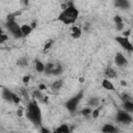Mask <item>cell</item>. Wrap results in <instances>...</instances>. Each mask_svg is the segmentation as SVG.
Returning a JSON list of instances; mask_svg holds the SVG:
<instances>
[{"mask_svg": "<svg viewBox=\"0 0 133 133\" xmlns=\"http://www.w3.org/2000/svg\"><path fill=\"white\" fill-rule=\"evenodd\" d=\"M17 64L20 65V66H26V65L28 64V62H27V58H25V57H21V58H19V59L17 60Z\"/></svg>", "mask_w": 133, "mask_h": 133, "instance_id": "cb8c5ba5", "label": "cell"}, {"mask_svg": "<svg viewBox=\"0 0 133 133\" xmlns=\"http://www.w3.org/2000/svg\"><path fill=\"white\" fill-rule=\"evenodd\" d=\"M113 21H114V23H115V26H116V30H118V31H121V30H123V28H124V25H123V20H122V18L119 17V16H115L114 18H113Z\"/></svg>", "mask_w": 133, "mask_h": 133, "instance_id": "5bb4252c", "label": "cell"}, {"mask_svg": "<svg viewBox=\"0 0 133 133\" xmlns=\"http://www.w3.org/2000/svg\"><path fill=\"white\" fill-rule=\"evenodd\" d=\"M7 38H8V36H7L5 33H3V32H2V33L0 34V43H4Z\"/></svg>", "mask_w": 133, "mask_h": 133, "instance_id": "83f0119b", "label": "cell"}, {"mask_svg": "<svg viewBox=\"0 0 133 133\" xmlns=\"http://www.w3.org/2000/svg\"><path fill=\"white\" fill-rule=\"evenodd\" d=\"M32 29H33V28L31 27V25H28V24H24V25H22V26H21V30H22L23 37L28 36V35L31 33Z\"/></svg>", "mask_w": 133, "mask_h": 133, "instance_id": "4fadbf2b", "label": "cell"}, {"mask_svg": "<svg viewBox=\"0 0 133 133\" xmlns=\"http://www.w3.org/2000/svg\"><path fill=\"white\" fill-rule=\"evenodd\" d=\"M55 132H58V133H69L70 132V128H69V126L66 124H62L57 129H55Z\"/></svg>", "mask_w": 133, "mask_h": 133, "instance_id": "d6986e66", "label": "cell"}, {"mask_svg": "<svg viewBox=\"0 0 133 133\" xmlns=\"http://www.w3.org/2000/svg\"><path fill=\"white\" fill-rule=\"evenodd\" d=\"M62 71H63L62 65L59 64V63H56V64H54V69H53L52 75H54V76H58V75H60V74L62 73Z\"/></svg>", "mask_w": 133, "mask_h": 133, "instance_id": "ac0fdd59", "label": "cell"}, {"mask_svg": "<svg viewBox=\"0 0 133 133\" xmlns=\"http://www.w3.org/2000/svg\"><path fill=\"white\" fill-rule=\"evenodd\" d=\"M29 79H30V77H29L28 75H26V76H24V77H23V79H22V80H23V82H24V83H28V82H29Z\"/></svg>", "mask_w": 133, "mask_h": 133, "instance_id": "f546056e", "label": "cell"}, {"mask_svg": "<svg viewBox=\"0 0 133 133\" xmlns=\"http://www.w3.org/2000/svg\"><path fill=\"white\" fill-rule=\"evenodd\" d=\"M20 102V98L16 95V94H14V98H12V103H15V104H18Z\"/></svg>", "mask_w": 133, "mask_h": 133, "instance_id": "f1b7e54d", "label": "cell"}, {"mask_svg": "<svg viewBox=\"0 0 133 133\" xmlns=\"http://www.w3.org/2000/svg\"><path fill=\"white\" fill-rule=\"evenodd\" d=\"M30 25H31V27H32V28H35V27H36V22H35V21H33V22H31V24H30Z\"/></svg>", "mask_w": 133, "mask_h": 133, "instance_id": "e575fe53", "label": "cell"}, {"mask_svg": "<svg viewBox=\"0 0 133 133\" xmlns=\"http://www.w3.org/2000/svg\"><path fill=\"white\" fill-rule=\"evenodd\" d=\"M115 41L117 42V44L123 48L125 49L126 51L128 52H133V45L131 44V42L129 41V38L127 36H116L115 37Z\"/></svg>", "mask_w": 133, "mask_h": 133, "instance_id": "8992f818", "label": "cell"}, {"mask_svg": "<svg viewBox=\"0 0 133 133\" xmlns=\"http://www.w3.org/2000/svg\"><path fill=\"white\" fill-rule=\"evenodd\" d=\"M62 85H63V80H62V79H59V80L53 82L52 85H51V87H52V89H54V90H59V89L62 87Z\"/></svg>", "mask_w": 133, "mask_h": 133, "instance_id": "ffe728a7", "label": "cell"}, {"mask_svg": "<svg viewBox=\"0 0 133 133\" xmlns=\"http://www.w3.org/2000/svg\"><path fill=\"white\" fill-rule=\"evenodd\" d=\"M79 81H80V82H84V78H80Z\"/></svg>", "mask_w": 133, "mask_h": 133, "instance_id": "d590c367", "label": "cell"}, {"mask_svg": "<svg viewBox=\"0 0 133 133\" xmlns=\"http://www.w3.org/2000/svg\"><path fill=\"white\" fill-rule=\"evenodd\" d=\"M53 45V39H49L45 43V46H44V52H47Z\"/></svg>", "mask_w": 133, "mask_h": 133, "instance_id": "484cf974", "label": "cell"}, {"mask_svg": "<svg viewBox=\"0 0 133 133\" xmlns=\"http://www.w3.org/2000/svg\"><path fill=\"white\" fill-rule=\"evenodd\" d=\"M130 35V30H126V31H124V36H129Z\"/></svg>", "mask_w": 133, "mask_h": 133, "instance_id": "d6a6232c", "label": "cell"}, {"mask_svg": "<svg viewBox=\"0 0 133 133\" xmlns=\"http://www.w3.org/2000/svg\"><path fill=\"white\" fill-rule=\"evenodd\" d=\"M53 69H54V63L48 62V63H46V65H45V72H44V73L47 74V75H52Z\"/></svg>", "mask_w": 133, "mask_h": 133, "instance_id": "44dd1931", "label": "cell"}, {"mask_svg": "<svg viewBox=\"0 0 133 133\" xmlns=\"http://www.w3.org/2000/svg\"><path fill=\"white\" fill-rule=\"evenodd\" d=\"M114 62L117 66H126L128 64V60L127 58L122 54V53H117L114 56Z\"/></svg>", "mask_w": 133, "mask_h": 133, "instance_id": "52a82bcc", "label": "cell"}, {"mask_svg": "<svg viewBox=\"0 0 133 133\" xmlns=\"http://www.w3.org/2000/svg\"><path fill=\"white\" fill-rule=\"evenodd\" d=\"M82 98H83V90H80L78 94H76L74 97H72L70 100H68L65 102L64 105H65L66 110L71 113H74L77 110V107H78L80 101L82 100Z\"/></svg>", "mask_w": 133, "mask_h": 133, "instance_id": "3957f363", "label": "cell"}, {"mask_svg": "<svg viewBox=\"0 0 133 133\" xmlns=\"http://www.w3.org/2000/svg\"><path fill=\"white\" fill-rule=\"evenodd\" d=\"M115 119H116L117 123L123 124V125H129V124H131L133 122V117L131 116V113L128 112L125 109H122V110L117 111Z\"/></svg>", "mask_w": 133, "mask_h": 133, "instance_id": "5b68a950", "label": "cell"}, {"mask_svg": "<svg viewBox=\"0 0 133 133\" xmlns=\"http://www.w3.org/2000/svg\"><path fill=\"white\" fill-rule=\"evenodd\" d=\"M121 83H122V85H126V84H127V83H126V82H125V81H122V82H121Z\"/></svg>", "mask_w": 133, "mask_h": 133, "instance_id": "8d00e7d4", "label": "cell"}, {"mask_svg": "<svg viewBox=\"0 0 133 133\" xmlns=\"http://www.w3.org/2000/svg\"><path fill=\"white\" fill-rule=\"evenodd\" d=\"M38 89H41V90L46 89V85H44V84H39V85H38Z\"/></svg>", "mask_w": 133, "mask_h": 133, "instance_id": "1f68e13d", "label": "cell"}, {"mask_svg": "<svg viewBox=\"0 0 133 133\" xmlns=\"http://www.w3.org/2000/svg\"><path fill=\"white\" fill-rule=\"evenodd\" d=\"M43 90H41V89H35L34 91H33V98L34 99H36V100H39V101H42V102H44V103H47V97H45L44 96V94L42 92Z\"/></svg>", "mask_w": 133, "mask_h": 133, "instance_id": "8fae6325", "label": "cell"}, {"mask_svg": "<svg viewBox=\"0 0 133 133\" xmlns=\"http://www.w3.org/2000/svg\"><path fill=\"white\" fill-rule=\"evenodd\" d=\"M102 132L104 133H114L117 131V128H115L113 125L111 124H105L103 127H102Z\"/></svg>", "mask_w": 133, "mask_h": 133, "instance_id": "7c38bea8", "label": "cell"}, {"mask_svg": "<svg viewBox=\"0 0 133 133\" xmlns=\"http://www.w3.org/2000/svg\"><path fill=\"white\" fill-rule=\"evenodd\" d=\"M17 115H18L19 117H21V116H23V110H22L21 108L17 110Z\"/></svg>", "mask_w": 133, "mask_h": 133, "instance_id": "4dcf8cb0", "label": "cell"}, {"mask_svg": "<svg viewBox=\"0 0 133 133\" xmlns=\"http://www.w3.org/2000/svg\"><path fill=\"white\" fill-rule=\"evenodd\" d=\"M102 87L107 89V90H114V86H113L112 82L110 80H108V79H104L102 81Z\"/></svg>", "mask_w": 133, "mask_h": 133, "instance_id": "9a60e30c", "label": "cell"}, {"mask_svg": "<svg viewBox=\"0 0 133 133\" xmlns=\"http://www.w3.org/2000/svg\"><path fill=\"white\" fill-rule=\"evenodd\" d=\"M41 132H44V133H49L50 131H49L48 129H45V128H42V129H41Z\"/></svg>", "mask_w": 133, "mask_h": 133, "instance_id": "836d02e7", "label": "cell"}, {"mask_svg": "<svg viewBox=\"0 0 133 133\" xmlns=\"http://www.w3.org/2000/svg\"><path fill=\"white\" fill-rule=\"evenodd\" d=\"M45 63L42 62L39 59H35V70L37 73H44L45 72Z\"/></svg>", "mask_w": 133, "mask_h": 133, "instance_id": "2e32d148", "label": "cell"}, {"mask_svg": "<svg viewBox=\"0 0 133 133\" xmlns=\"http://www.w3.org/2000/svg\"><path fill=\"white\" fill-rule=\"evenodd\" d=\"M81 34H82V29L80 27L75 26V25L72 26V28H71V35H72L73 38H79L81 36Z\"/></svg>", "mask_w": 133, "mask_h": 133, "instance_id": "30bf717a", "label": "cell"}, {"mask_svg": "<svg viewBox=\"0 0 133 133\" xmlns=\"http://www.w3.org/2000/svg\"><path fill=\"white\" fill-rule=\"evenodd\" d=\"M26 117L35 126L42 124V112L36 101H30L26 108Z\"/></svg>", "mask_w": 133, "mask_h": 133, "instance_id": "7a4b0ae2", "label": "cell"}, {"mask_svg": "<svg viewBox=\"0 0 133 133\" xmlns=\"http://www.w3.org/2000/svg\"><path fill=\"white\" fill-rule=\"evenodd\" d=\"M2 98L7 101V102H12V98H14V92L11 90H9L8 88H2Z\"/></svg>", "mask_w": 133, "mask_h": 133, "instance_id": "9c48e42d", "label": "cell"}, {"mask_svg": "<svg viewBox=\"0 0 133 133\" xmlns=\"http://www.w3.org/2000/svg\"><path fill=\"white\" fill-rule=\"evenodd\" d=\"M91 112H92V109L89 108V107L83 108V109L81 110V114H82L83 116H89V115H91Z\"/></svg>", "mask_w": 133, "mask_h": 133, "instance_id": "d4e9b609", "label": "cell"}, {"mask_svg": "<svg viewBox=\"0 0 133 133\" xmlns=\"http://www.w3.org/2000/svg\"><path fill=\"white\" fill-rule=\"evenodd\" d=\"M64 1H66V2H71L72 0H64Z\"/></svg>", "mask_w": 133, "mask_h": 133, "instance_id": "74e56055", "label": "cell"}, {"mask_svg": "<svg viewBox=\"0 0 133 133\" xmlns=\"http://www.w3.org/2000/svg\"><path fill=\"white\" fill-rule=\"evenodd\" d=\"M88 105L91 106V107H98V105H99V99L96 98V97L90 98L88 100Z\"/></svg>", "mask_w": 133, "mask_h": 133, "instance_id": "603a6c76", "label": "cell"}, {"mask_svg": "<svg viewBox=\"0 0 133 133\" xmlns=\"http://www.w3.org/2000/svg\"><path fill=\"white\" fill-rule=\"evenodd\" d=\"M99 113H100V108L98 107V108H96V109L92 110V112H91V116H92L94 118H97V117L99 116Z\"/></svg>", "mask_w": 133, "mask_h": 133, "instance_id": "4316f807", "label": "cell"}, {"mask_svg": "<svg viewBox=\"0 0 133 133\" xmlns=\"http://www.w3.org/2000/svg\"><path fill=\"white\" fill-rule=\"evenodd\" d=\"M79 17V10L76 8V6L70 2L65 8L62 9V11L58 15V21L63 23L64 25H71L76 22V20Z\"/></svg>", "mask_w": 133, "mask_h": 133, "instance_id": "6da1fadb", "label": "cell"}, {"mask_svg": "<svg viewBox=\"0 0 133 133\" xmlns=\"http://www.w3.org/2000/svg\"><path fill=\"white\" fill-rule=\"evenodd\" d=\"M6 28H7V30L9 31V33L15 38H21V37H23L21 26H19V24L15 20L6 21Z\"/></svg>", "mask_w": 133, "mask_h": 133, "instance_id": "277c9868", "label": "cell"}, {"mask_svg": "<svg viewBox=\"0 0 133 133\" xmlns=\"http://www.w3.org/2000/svg\"><path fill=\"white\" fill-rule=\"evenodd\" d=\"M114 6L119 9H129L130 2L129 0H114Z\"/></svg>", "mask_w": 133, "mask_h": 133, "instance_id": "ba28073f", "label": "cell"}, {"mask_svg": "<svg viewBox=\"0 0 133 133\" xmlns=\"http://www.w3.org/2000/svg\"><path fill=\"white\" fill-rule=\"evenodd\" d=\"M105 75L108 76V78H114V77L116 76V72H115L111 66H108V68H106V70H105Z\"/></svg>", "mask_w": 133, "mask_h": 133, "instance_id": "7402d4cb", "label": "cell"}, {"mask_svg": "<svg viewBox=\"0 0 133 133\" xmlns=\"http://www.w3.org/2000/svg\"><path fill=\"white\" fill-rule=\"evenodd\" d=\"M124 109L127 110L128 112H130L131 114H133V102L132 101H129V100H126L124 102Z\"/></svg>", "mask_w": 133, "mask_h": 133, "instance_id": "e0dca14e", "label": "cell"}]
</instances>
